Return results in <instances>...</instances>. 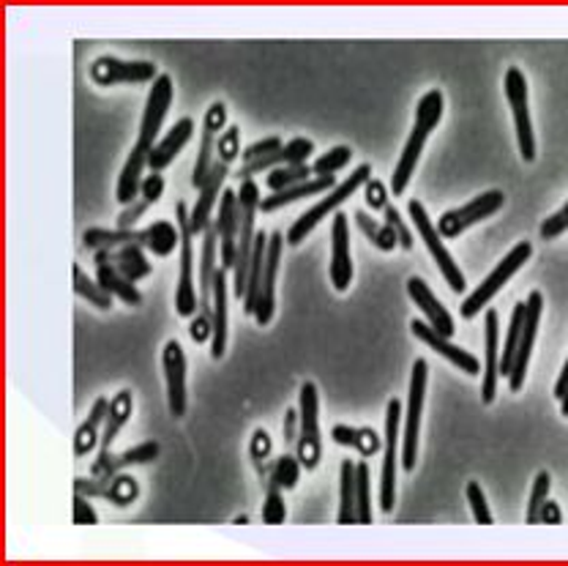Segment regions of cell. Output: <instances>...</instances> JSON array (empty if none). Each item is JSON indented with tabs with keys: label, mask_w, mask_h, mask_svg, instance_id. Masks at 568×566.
<instances>
[{
	"label": "cell",
	"mask_w": 568,
	"mask_h": 566,
	"mask_svg": "<svg viewBox=\"0 0 568 566\" xmlns=\"http://www.w3.org/2000/svg\"><path fill=\"white\" fill-rule=\"evenodd\" d=\"M227 127V104L224 102H213L209 110H205V121H203V140H200V151H197V162H194V175H192V186L200 189L209 181L213 164H216V143L222 138V129Z\"/></svg>",
	"instance_id": "ac0fdd59"
},
{
	"label": "cell",
	"mask_w": 568,
	"mask_h": 566,
	"mask_svg": "<svg viewBox=\"0 0 568 566\" xmlns=\"http://www.w3.org/2000/svg\"><path fill=\"white\" fill-rule=\"evenodd\" d=\"M282 138H263V140H257V143H252L248 145V149L241 153V162H254V159H260V156H268V153H274V151H280L282 149Z\"/></svg>",
	"instance_id": "db71d44e"
},
{
	"label": "cell",
	"mask_w": 568,
	"mask_h": 566,
	"mask_svg": "<svg viewBox=\"0 0 568 566\" xmlns=\"http://www.w3.org/2000/svg\"><path fill=\"white\" fill-rule=\"evenodd\" d=\"M312 153H315V143H312V140L293 138L290 143H284L280 151L268 153V156L254 159V162L241 164L239 179L246 181V179H252V175L271 173V170H276V168H287V164H306L310 162Z\"/></svg>",
	"instance_id": "603a6c76"
},
{
	"label": "cell",
	"mask_w": 568,
	"mask_h": 566,
	"mask_svg": "<svg viewBox=\"0 0 568 566\" xmlns=\"http://www.w3.org/2000/svg\"><path fill=\"white\" fill-rule=\"evenodd\" d=\"M106 411H110V400L99 397L97 403H93L91 414H88L85 422H82L80 429L74 433V454H77V457H85V454H91L99 444H102V427H104Z\"/></svg>",
	"instance_id": "1f68e13d"
},
{
	"label": "cell",
	"mask_w": 568,
	"mask_h": 566,
	"mask_svg": "<svg viewBox=\"0 0 568 566\" xmlns=\"http://www.w3.org/2000/svg\"><path fill=\"white\" fill-rule=\"evenodd\" d=\"M148 244L145 250L153 252L156 257H170L175 252V246H181V230L173 222L159 220L153 225H148Z\"/></svg>",
	"instance_id": "74e56055"
},
{
	"label": "cell",
	"mask_w": 568,
	"mask_h": 566,
	"mask_svg": "<svg viewBox=\"0 0 568 566\" xmlns=\"http://www.w3.org/2000/svg\"><path fill=\"white\" fill-rule=\"evenodd\" d=\"M227 175H230V164L219 162L216 159L209 181L197 189V203H194V209L189 211V228H192V235H203L205 230L213 225L211 222L213 209H216L219 200H222L219 194L224 192V181H227Z\"/></svg>",
	"instance_id": "7402d4cb"
},
{
	"label": "cell",
	"mask_w": 568,
	"mask_h": 566,
	"mask_svg": "<svg viewBox=\"0 0 568 566\" xmlns=\"http://www.w3.org/2000/svg\"><path fill=\"white\" fill-rule=\"evenodd\" d=\"M541 523H547V526H560L564 523V512H560V504L558 501H549L541 506Z\"/></svg>",
	"instance_id": "94428289"
},
{
	"label": "cell",
	"mask_w": 568,
	"mask_h": 566,
	"mask_svg": "<svg viewBox=\"0 0 568 566\" xmlns=\"http://www.w3.org/2000/svg\"><path fill=\"white\" fill-rule=\"evenodd\" d=\"M560 416L568 418V388H566L564 397H560Z\"/></svg>",
	"instance_id": "be15d7a7"
},
{
	"label": "cell",
	"mask_w": 568,
	"mask_h": 566,
	"mask_svg": "<svg viewBox=\"0 0 568 566\" xmlns=\"http://www.w3.org/2000/svg\"><path fill=\"white\" fill-rule=\"evenodd\" d=\"M564 233H568V200L558 211H555L552 216H547V220L538 225V235H541L544 241H555Z\"/></svg>",
	"instance_id": "681fc988"
},
{
	"label": "cell",
	"mask_w": 568,
	"mask_h": 566,
	"mask_svg": "<svg viewBox=\"0 0 568 566\" xmlns=\"http://www.w3.org/2000/svg\"><path fill=\"white\" fill-rule=\"evenodd\" d=\"M523 329H525V302H519L514 306L511 321H508V332L506 340H503V351H500V375L508 377L514 370V358H517L519 351V340H523Z\"/></svg>",
	"instance_id": "8d00e7d4"
},
{
	"label": "cell",
	"mask_w": 568,
	"mask_h": 566,
	"mask_svg": "<svg viewBox=\"0 0 568 566\" xmlns=\"http://www.w3.org/2000/svg\"><path fill=\"white\" fill-rule=\"evenodd\" d=\"M301 459L298 454H282L280 459H274L271 465V476L265 482V487H280V491H293L301 479Z\"/></svg>",
	"instance_id": "f35d334b"
},
{
	"label": "cell",
	"mask_w": 568,
	"mask_h": 566,
	"mask_svg": "<svg viewBox=\"0 0 568 566\" xmlns=\"http://www.w3.org/2000/svg\"><path fill=\"white\" fill-rule=\"evenodd\" d=\"M145 246H121V250H99L93 255V263H110L121 271L126 280H132L138 285L140 280L151 276L153 265L145 261Z\"/></svg>",
	"instance_id": "83f0119b"
},
{
	"label": "cell",
	"mask_w": 568,
	"mask_h": 566,
	"mask_svg": "<svg viewBox=\"0 0 568 566\" xmlns=\"http://www.w3.org/2000/svg\"><path fill=\"white\" fill-rule=\"evenodd\" d=\"M503 97H506L508 108H511L514 129H517V145L523 162L532 164L538 156L536 132H532V118H530V88L528 77L519 67H508L506 77H503Z\"/></svg>",
	"instance_id": "5b68a950"
},
{
	"label": "cell",
	"mask_w": 568,
	"mask_h": 566,
	"mask_svg": "<svg viewBox=\"0 0 568 566\" xmlns=\"http://www.w3.org/2000/svg\"><path fill=\"white\" fill-rule=\"evenodd\" d=\"M173 97H175V88H173V77L170 74H159V80L153 82L151 91H148L145 99V110H142V121H140V138L138 143L132 145L134 151L145 153L151 156L153 145L159 143V134H162L164 127V118H168L170 108H173Z\"/></svg>",
	"instance_id": "30bf717a"
},
{
	"label": "cell",
	"mask_w": 568,
	"mask_h": 566,
	"mask_svg": "<svg viewBox=\"0 0 568 566\" xmlns=\"http://www.w3.org/2000/svg\"><path fill=\"white\" fill-rule=\"evenodd\" d=\"M355 498H358V526L372 523V471L366 463H355Z\"/></svg>",
	"instance_id": "b9f144b4"
},
{
	"label": "cell",
	"mask_w": 568,
	"mask_h": 566,
	"mask_svg": "<svg viewBox=\"0 0 568 566\" xmlns=\"http://www.w3.org/2000/svg\"><path fill=\"white\" fill-rule=\"evenodd\" d=\"M410 334L418 342H424V345H429L435 353H440V356L446 358L448 364H454V367H457L459 373H465V375H470V377H478V375L484 373L481 362H478V358L473 356L470 351H465V347H459V345H454V342H448V337L437 334L435 329L429 326V323L416 321V317H413V321H410Z\"/></svg>",
	"instance_id": "ffe728a7"
},
{
	"label": "cell",
	"mask_w": 568,
	"mask_h": 566,
	"mask_svg": "<svg viewBox=\"0 0 568 566\" xmlns=\"http://www.w3.org/2000/svg\"><path fill=\"white\" fill-rule=\"evenodd\" d=\"M369 179H372V164H358V168H355L353 173L342 181V184H336L331 192H325V198H320L310 211H304V214H301L298 220L290 225L287 233H284L287 244L290 246L304 244L306 235H310L312 230L320 225V222L328 220V214H336V209H339L347 198H353L361 186H366V181Z\"/></svg>",
	"instance_id": "7a4b0ae2"
},
{
	"label": "cell",
	"mask_w": 568,
	"mask_h": 566,
	"mask_svg": "<svg viewBox=\"0 0 568 566\" xmlns=\"http://www.w3.org/2000/svg\"><path fill=\"white\" fill-rule=\"evenodd\" d=\"M334 186H336V175H315V179L306 181V184L282 189V192H274L271 198H263L260 200V211H263V214H271V211H280L284 205L298 203L301 198H317V194L331 192Z\"/></svg>",
	"instance_id": "f546056e"
},
{
	"label": "cell",
	"mask_w": 568,
	"mask_h": 566,
	"mask_svg": "<svg viewBox=\"0 0 568 566\" xmlns=\"http://www.w3.org/2000/svg\"><path fill=\"white\" fill-rule=\"evenodd\" d=\"M162 446L156 441H145V444L132 446V449L121 454H99V459L93 463L91 476L97 479H112L115 474H123L126 468H134V465H148L159 457Z\"/></svg>",
	"instance_id": "d4e9b609"
},
{
	"label": "cell",
	"mask_w": 568,
	"mask_h": 566,
	"mask_svg": "<svg viewBox=\"0 0 568 566\" xmlns=\"http://www.w3.org/2000/svg\"><path fill=\"white\" fill-rule=\"evenodd\" d=\"M284 241H287V239H284L282 230L271 233L268 255H265L263 285H260V302H257V310H254V321H257V326H271V321H274V312H276V276H280Z\"/></svg>",
	"instance_id": "44dd1931"
},
{
	"label": "cell",
	"mask_w": 568,
	"mask_h": 566,
	"mask_svg": "<svg viewBox=\"0 0 568 566\" xmlns=\"http://www.w3.org/2000/svg\"><path fill=\"white\" fill-rule=\"evenodd\" d=\"M175 225L181 230V271H178L175 285V312L181 317H194L200 312L197 287H194V246H192V228H189V209L186 203L175 205Z\"/></svg>",
	"instance_id": "9c48e42d"
},
{
	"label": "cell",
	"mask_w": 568,
	"mask_h": 566,
	"mask_svg": "<svg viewBox=\"0 0 568 566\" xmlns=\"http://www.w3.org/2000/svg\"><path fill=\"white\" fill-rule=\"evenodd\" d=\"M351 159H353L351 145H336V149H331L328 153H323V156L315 159V162H312V170H315V175H336L339 170H345L347 164H351Z\"/></svg>",
	"instance_id": "f6af8a7d"
},
{
	"label": "cell",
	"mask_w": 568,
	"mask_h": 566,
	"mask_svg": "<svg viewBox=\"0 0 568 566\" xmlns=\"http://www.w3.org/2000/svg\"><path fill=\"white\" fill-rule=\"evenodd\" d=\"M407 296H410V302L424 312L426 321H429V326L435 329L437 334H443V337H448V340L457 334V326H454L452 312L443 306L440 299L432 293V287L426 285L422 276H410V280H407Z\"/></svg>",
	"instance_id": "cb8c5ba5"
},
{
	"label": "cell",
	"mask_w": 568,
	"mask_h": 566,
	"mask_svg": "<svg viewBox=\"0 0 568 566\" xmlns=\"http://www.w3.org/2000/svg\"><path fill=\"white\" fill-rule=\"evenodd\" d=\"M405 418V408L396 397L388 400L386 405V446H383V479H381V509L390 515L396 506V465L402 463V438L399 424Z\"/></svg>",
	"instance_id": "8fae6325"
},
{
	"label": "cell",
	"mask_w": 568,
	"mask_h": 566,
	"mask_svg": "<svg viewBox=\"0 0 568 566\" xmlns=\"http://www.w3.org/2000/svg\"><path fill=\"white\" fill-rule=\"evenodd\" d=\"M506 205V194L500 189H489V192H481L478 198H473L470 203L457 205V209L446 211V214L437 220V230H440L443 239H459L465 230H470L478 222L489 220L497 211H503Z\"/></svg>",
	"instance_id": "7c38bea8"
},
{
	"label": "cell",
	"mask_w": 568,
	"mask_h": 566,
	"mask_svg": "<svg viewBox=\"0 0 568 566\" xmlns=\"http://www.w3.org/2000/svg\"><path fill=\"white\" fill-rule=\"evenodd\" d=\"M549 491H552V476H549V471H538L536 479H532V487H530L528 512H525V523H528V526L541 523V506L547 504Z\"/></svg>",
	"instance_id": "7bdbcfd3"
},
{
	"label": "cell",
	"mask_w": 568,
	"mask_h": 566,
	"mask_svg": "<svg viewBox=\"0 0 568 566\" xmlns=\"http://www.w3.org/2000/svg\"><path fill=\"white\" fill-rule=\"evenodd\" d=\"M151 209V203H148V200H134L132 205H126V209L121 211V216H118V228H126V230H132L134 225H138V220H142V216H145V211Z\"/></svg>",
	"instance_id": "6f0895ef"
},
{
	"label": "cell",
	"mask_w": 568,
	"mask_h": 566,
	"mask_svg": "<svg viewBox=\"0 0 568 566\" xmlns=\"http://www.w3.org/2000/svg\"><path fill=\"white\" fill-rule=\"evenodd\" d=\"M331 438H334V444L355 449L361 457H372V454H377L386 446V438H381L372 427H347V424H336V427L331 429Z\"/></svg>",
	"instance_id": "d6a6232c"
},
{
	"label": "cell",
	"mask_w": 568,
	"mask_h": 566,
	"mask_svg": "<svg viewBox=\"0 0 568 566\" xmlns=\"http://www.w3.org/2000/svg\"><path fill=\"white\" fill-rule=\"evenodd\" d=\"M386 222L396 230V239H399L402 250L410 252L413 250V230L407 228L405 220H402V214L396 211V205H390V203L386 205Z\"/></svg>",
	"instance_id": "816d5d0a"
},
{
	"label": "cell",
	"mask_w": 568,
	"mask_h": 566,
	"mask_svg": "<svg viewBox=\"0 0 568 566\" xmlns=\"http://www.w3.org/2000/svg\"><path fill=\"white\" fill-rule=\"evenodd\" d=\"M339 526H358V498H355V463L342 459L339 468Z\"/></svg>",
	"instance_id": "836d02e7"
},
{
	"label": "cell",
	"mask_w": 568,
	"mask_h": 566,
	"mask_svg": "<svg viewBox=\"0 0 568 566\" xmlns=\"http://www.w3.org/2000/svg\"><path fill=\"white\" fill-rule=\"evenodd\" d=\"M241 156V127H227L216 143V159L224 164H233Z\"/></svg>",
	"instance_id": "c3c4849f"
},
{
	"label": "cell",
	"mask_w": 568,
	"mask_h": 566,
	"mask_svg": "<svg viewBox=\"0 0 568 566\" xmlns=\"http://www.w3.org/2000/svg\"><path fill=\"white\" fill-rule=\"evenodd\" d=\"M140 495V485L134 476L129 474H115L112 479H106V501L115 506H129L134 504Z\"/></svg>",
	"instance_id": "ee69618b"
},
{
	"label": "cell",
	"mask_w": 568,
	"mask_h": 566,
	"mask_svg": "<svg viewBox=\"0 0 568 566\" xmlns=\"http://www.w3.org/2000/svg\"><path fill=\"white\" fill-rule=\"evenodd\" d=\"M82 241H85L88 250L99 252V250H121V246H145L148 244V230L142 228H88L82 233Z\"/></svg>",
	"instance_id": "f1b7e54d"
},
{
	"label": "cell",
	"mask_w": 568,
	"mask_h": 566,
	"mask_svg": "<svg viewBox=\"0 0 568 566\" xmlns=\"http://www.w3.org/2000/svg\"><path fill=\"white\" fill-rule=\"evenodd\" d=\"M328 280L336 293H347L353 285V252H351V216L336 211L331 222V263Z\"/></svg>",
	"instance_id": "5bb4252c"
},
{
	"label": "cell",
	"mask_w": 568,
	"mask_h": 566,
	"mask_svg": "<svg viewBox=\"0 0 568 566\" xmlns=\"http://www.w3.org/2000/svg\"><path fill=\"white\" fill-rule=\"evenodd\" d=\"M566 388H568V356H566V362H564V370H560V375H558V381H555V397H564L566 394Z\"/></svg>",
	"instance_id": "6125c7cd"
},
{
	"label": "cell",
	"mask_w": 568,
	"mask_h": 566,
	"mask_svg": "<svg viewBox=\"0 0 568 566\" xmlns=\"http://www.w3.org/2000/svg\"><path fill=\"white\" fill-rule=\"evenodd\" d=\"M287 520V506H284V495L280 487H265V504H263V523L265 526H282Z\"/></svg>",
	"instance_id": "7dc6e473"
},
{
	"label": "cell",
	"mask_w": 568,
	"mask_h": 566,
	"mask_svg": "<svg viewBox=\"0 0 568 566\" xmlns=\"http://www.w3.org/2000/svg\"><path fill=\"white\" fill-rule=\"evenodd\" d=\"M541 315H544V296H541V291H532L530 296L525 299V329H523V340H519V351H517V358H514L511 375L506 377L508 388H511L514 394L523 392L525 377H528L532 347H536L538 326H541Z\"/></svg>",
	"instance_id": "2e32d148"
},
{
	"label": "cell",
	"mask_w": 568,
	"mask_h": 566,
	"mask_svg": "<svg viewBox=\"0 0 568 566\" xmlns=\"http://www.w3.org/2000/svg\"><path fill=\"white\" fill-rule=\"evenodd\" d=\"M74 493L88 495V498H106V479H74Z\"/></svg>",
	"instance_id": "680465c9"
},
{
	"label": "cell",
	"mask_w": 568,
	"mask_h": 566,
	"mask_svg": "<svg viewBox=\"0 0 568 566\" xmlns=\"http://www.w3.org/2000/svg\"><path fill=\"white\" fill-rule=\"evenodd\" d=\"M134 414V397L129 388H121L115 397L110 400V411H106L104 429H102V444H99V454H110L112 444H115L118 433L126 427V422Z\"/></svg>",
	"instance_id": "4dcf8cb0"
},
{
	"label": "cell",
	"mask_w": 568,
	"mask_h": 566,
	"mask_svg": "<svg viewBox=\"0 0 568 566\" xmlns=\"http://www.w3.org/2000/svg\"><path fill=\"white\" fill-rule=\"evenodd\" d=\"M364 198H366V205H369L372 211H386L388 189H386V184H383V181L369 179V181H366V186H364Z\"/></svg>",
	"instance_id": "f5cc1de1"
},
{
	"label": "cell",
	"mask_w": 568,
	"mask_h": 566,
	"mask_svg": "<svg viewBox=\"0 0 568 566\" xmlns=\"http://www.w3.org/2000/svg\"><path fill=\"white\" fill-rule=\"evenodd\" d=\"M530 257H532V244H530V241H519V244H514L511 250H508V255L503 257V261L497 263L487 276H484L481 285H478L476 291H473L470 296H467L465 302L459 304V317H462V321H473V317L481 315L484 306L493 302L497 293H500L503 287H506L508 282H511V276L517 274V271H523V265L528 263Z\"/></svg>",
	"instance_id": "3957f363"
},
{
	"label": "cell",
	"mask_w": 568,
	"mask_h": 566,
	"mask_svg": "<svg viewBox=\"0 0 568 566\" xmlns=\"http://www.w3.org/2000/svg\"><path fill=\"white\" fill-rule=\"evenodd\" d=\"M465 495H467V504H470L473 520H476L478 526H493L495 517H493V512H489L487 493H484V487L478 485V482H467Z\"/></svg>",
	"instance_id": "bcb514c9"
},
{
	"label": "cell",
	"mask_w": 568,
	"mask_h": 566,
	"mask_svg": "<svg viewBox=\"0 0 568 566\" xmlns=\"http://www.w3.org/2000/svg\"><path fill=\"white\" fill-rule=\"evenodd\" d=\"M301 433L295 454L306 471H315L323 459V438H320V388L315 381H304L298 392Z\"/></svg>",
	"instance_id": "ba28073f"
},
{
	"label": "cell",
	"mask_w": 568,
	"mask_h": 566,
	"mask_svg": "<svg viewBox=\"0 0 568 566\" xmlns=\"http://www.w3.org/2000/svg\"><path fill=\"white\" fill-rule=\"evenodd\" d=\"M97 280L102 282L104 291H110L112 296L121 299L123 304H129V306L142 304V293L138 291V285H134L132 280H126V276H123L115 265L97 263Z\"/></svg>",
	"instance_id": "e575fe53"
},
{
	"label": "cell",
	"mask_w": 568,
	"mask_h": 566,
	"mask_svg": "<svg viewBox=\"0 0 568 566\" xmlns=\"http://www.w3.org/2000/svg\"><path fill=\"white\" fill-rule=\"evenodd\" d=\"M227 274L222 265L216 269L213 276V337H211V358L222 362L227 356V302H230V287Z\"/></svg>",
	"instance_id": "484cf974"
},
{
	"label": "cell",
	"mask_w": 568,
	"mask_h": 566,
	"mask_svg": "<svg viewBox=\"0 0 568 566\" xmlns=\"http://www.w3.org/2000/svg\"><path fill=\"white\" fill-rule=\"evenodd\" d=\"M500 315L497 310L484 312V373L481 403L493 405L500 388Z\"/></svg>",
	"instance_id": "d6986e66"
},
{
	"label": "cell",
	"mask_w": 568,
	"mask_h": 566,
	"mask_svg": "<svg viewBox=\"0 0 568 566\" xmlns=\"http://www.w3.org/2000/svg\"><path fill=\"white\" fill-rule=\"evenodd\" d=\"M162 367H164V383H168V408L173 418H183L189 408L186 397V353L178 340L164 342L162 351Z\"/></svg>",
	"instance_id": "e0dca14e"
},
{
	"label": "cell",
	"mask_w": 568,
	"mask_h": 566,
	"mask_svg": "<svg viewBox=\"0 0 568 566\" xmlns=\"http://www.w3.org/2000/svg\"><path fill=\"white\" fill-rule=\"evenodd\" d=\"M213 228L219 233V265L233 274L235 255H239V230H241V205L239 192L224 189L219 200V216L213 220Z\"/></svg>",
	"instance_id": "9a60e30c"
},
{
	"label": "cell",
	"mask_w": 568,
	"mask_h": 566,
	"mask_svg": "<svg viewBox=\"0 0 568 566\" xmlns=\"http://www.w3.org/2000/svg\"><path fill=\"white\" fill-rule=\"evenodd\" d=\"M353 220L358 222V228L364 230L366 235H369L372 244H375L381 252H394L396 246H399V239H396V230L390 228L388 222H383V225H381V222L372 220V216L366 214V211H355Z\"/></svg>",
	"instance_id": "60d3db41"
},
{
	"label": "cell",
	"mask_w": 568,
	"mask_h": 566,
	"mask_svg": "<svg viewBox=\"0 0 568 566\" xmlns=\"http://www.w3.org/2000/svg\"><path fill=\"white\" fill-rule=\"evenodd\" d=\"M260 186L252 179L241 181L239 189V205H241V230H239V255H235V269H233V296L239 302L246 299V282H248V265H252V252H254V239H257V230H254V216L260 211Z\"/></svg>",
	"instance_id": "277c9868"
},
{
	"label": "cell",
	"mask_w": 568,
	"mask_h": 566,
	"mask_svg": "<svg viewBox=\"0 0 568 566\" xmlns=\"http://www.w3.org/2000/svg\"><path fill=\"white\" fill-rule=\"evenodd\" d=\"M426 386H429V364L426 358H416L410 373V392H407L405 435H402V468L407 474H413L418 463V433H422Z\"/></svg>",
	"instance_id": "8992f818"
},
{
	"label": "cell",
	"mask_w": 568,
	"mask_h": 566,
	"mask_svg": "<svg viewBox=\"0 0 568 566\" xmlns=\"http://www.w3.org/2000/svg\"><path fill=\"white\" fill-rule=\"evenodd\" d=\"M312 179H315V170H312L310 162L287 164V168L271 170V173L265 175V186H268L271 192H282V189L306 184V181H312Z\"/></svg>",
	"instance_id": "ab89813d"
},
{
	"label": "cell",
	"mask_w": 568,
	"mask_h": 566,
	"mask_svg": "<svg viewBox=\"0 0 568 566\" xmlns=\"http://www.w3.org/2000/svg\"><path fill=\"white\" fill-rule=\"evenodd\" d=\"M248 452H252V459H254V465H257V471L263 474V471H265L263 459H268L271 452H274V441H271L268 429H263V427L254 429L252 446H248Z\"/></svg>",
	"instance_id": "f907efd6"
},
{
	"label": "cell",
	"mask_w": 568,
	"mask_h": 566,
	"mask_svg": "<svg viewBox=\"0 0 568 566\" xmlns=\"http://www.w3.org/2000/svg\"><path fill=\"white\" fill-rule=\"evenodd\" d=\"M91 80L97 85L110 88V85H142V82H156L159 80V69L156 63L151 61H121L115 55H99L97 61L91 63L88 69Z\"/></svg>",
	"instance_id": "4fadbf2b"
},
{
	"label": "cell",
	"mask_w": 568,
	"mask_h": 566,
	"mask_svg": "<svg viewBox=\"0 0 568 566\" xmlns=\"http://www.w3.org/2000/svg\"><path fill=\"white\" fill-rule=\"evenodd\" d=\"M192 134H194L192 118H181V121H175V127L170 129V132H164V138L153 145L151 156H148V168H151L153 173H162L164 168H170V164L175 162L178 153L186 149Z\"/></svg>",
	"instance_id": "4316f807"
},
{
	"label": "cell",
	"mask_w": 568,
	"mask_h": 566,
	"mask_svg": "<svg viewBox=\"0 0 568 566\" xmlns=\"http://www.w3.org/2000/svg\"><path fill=\"white\" fill-rule=\"evenodd\" d=\"M407 216H410V222H413V225H416L418 239H422L424 244H426V250H429L432 261L437 263V271H440V274H443L446 285L452 287L454 293H465L467 291L465 274H462L459 263L454 261L452 252H448L446 244H443L440 230H437L435 222L429 220V214H426L422 200H410V203H407Z\"/></svg>",
	"instance_id": "52a82bcc"
},
{
	"label": "cell",
	"mask_w": 568,
	"mask_h": 566,
	"mask_svg": "<svg viewBox=\"0 0 568 566\" xmlns=\"http://www.w3.org/2000/svg\"><path fill=\"white\" fill-rule=\"evenodd\" d=\"M164 194V175L162 173H153L145 175V181H142V189H140V198L148 200L151 205H156L159 200H162Z\"/></svg>",
	"instance_id": "9f6ffc18"
},
{
	"label": "cell",
	"mask_w": 568,
	"mask_h": 566,
	"mask_svg": "<svg viewBox=\"0 0 568 566\" xmlns=\"http://www.w3.org/2000/svg\"><path fill=\"white\" fill-rule=\"evenodd\" d=\"M71 276H74V293L80 299H85L88 304H93L97 310H102V312H110L112 306H115V296H112L110 291H104L102 282L91 280V276L82 271V265L74 263V269H71Z\"/></svg>",
	"instance_id": "d590c367"
},
{
	"label": "cell",
	"mask_w": 568,
	"mask_h": 566,
	"mask_svg": "<svg viewBox=\"0 0 568 566\" xmlns=\"http://www.w3.org/2000/svg\"><path fill=\"white\" fill-rule=\"evenodd\" d=\"M443 113H446V99H443V91L440 88H429V91H426L416 102V121H413V132L394 164V175H390V192H394V198L405 194L407 184H410V179L416 175L418 159H422L426 140L432 138L437 123L443 121Z\"/></svg>",
	"instance_id": "6da1fadb"
},
{
	"label": "cell",
	"mask_w": 568,
	"mask_h": 566,
	"mask_svg": "<svg viewBox=\"0 0 568 566\" xmlns=\"http://www.w3.org/2000/svg\"><path fill=\"white\" fill-rule=\"evenodd\" d=\"M71 520H74V526H97L99 523L97 509L88 504V495L82 493L74 495V517H71Z\"/></svg>",
	"instance_id": "11a10c76"
},
{
	"label": "cell",
	"mask_w": 568,
	"mask_h": 566,
	"mask_svg": "<svg viewBox=\"0 0 568 566\" xmlns=\"http://www.w3.org/2000/svg\"><path fill=\"white\" fill-rule=\"evenodd\" d=\"M282 433H284V441L287 444H298V433H301V414L298 408H290L287 414H284V424H282Z\"/></svg>",
	"instance_id": "91938a15"
}]
</instances>
